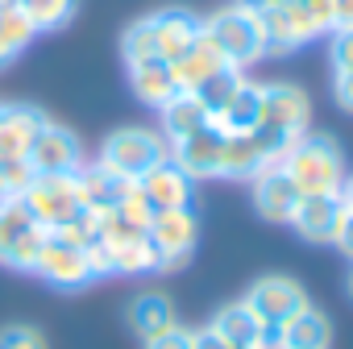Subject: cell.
Masks as SVG:
<instances>
[{
    "label": "cell",
    "instance_id": "obj_3",
    "mask_svg": "<svg viewBox=\"0 0 353 349\" xmlns=\"http://www.w3.org/2000/svg\"><path fill=\"white\" fill-rule=\"evenodd\" d=\"M162 158H170V146L158 129H145V125H125V129H112L96 154L100 166H108L121 179H141L150 166H158Z\"/></svg>",
    "mask_w": 353,
    "mask_h": 349
},
{
    "label": "cell",
    "instance_id": "obj_11",
    "mask_svg": "<svg viewBox=\"0 0 353 349\" xmlns=\"http://www.w3.org/2000/svg\"><path fill=\"white\" fill-rule=\"evenodd\" d=\"M250 183H254V208H258V217L270 221V225H291V217H295V208L303 200V192L295 188L291 174L279 162H270L266 170L254 174Z\"/></svg>",
    "mask_w": 353,
    "mask_h": 349
},
{
    "label": "cell",
    "instance_id": "obj_20",
    "mask_svg": "<svg viewBox=\"0 0 353 349\" xmlns=\"http://www.w3.org/2000/svg\"><path fill=\"white\" fill-rule=\"evenodd\" d=\"M262 121V83L241 79V88L212 112V125L221 133H250Z\"/></svg>",
    "mask_w": 353,
    "mask_h": 349
},
{
    "label": "cell",
    "instance_id": "obj_21",
    "mask_svg": "<svg viewBox=\"0 0 353 349\" xmlns=\"http://www.w3.org/2000/svg\"><path fill=\"white\" fill-rule=\"evenodd\" d=\"M208 328L216 332V337H225L233 349H266V328L254 320V312L237 299V303H225L212 320H208Z\"/></svg>",
    "mask_w": 353,
    "mask_h": 349
},
{
    "label": "cell",
    "instance_id": "obj_13",
    "mask_svg": "<svg viewBox=\"0 0 353 349\" xmlns=\"http://www.w3.org/2000/svg\"><path fill=\"white\" fill-rule=\"evenodd\" d=\"M141 196L162 212V208H192V192H196V179H188V174L174 166L170 158H162L158 166H150L141 179H137Z\"/></svg>",
    "mask_w": 353,
    "mask_h": 349
},
{
    "label": "cell",
    "instance_id": "obj_10",
    "mask_svg": "<svg viewBox=\"0 0 353 349\" xmlns=\"http://www.w3.org/2000/svg\"><path fill=\"white\" fill-rule=\"evenodd\" d=\"M221 150H225V133L208 121L204 129L170 141V162L179 166L188 179H221Z\"/></svg>",
    "mask_w": 353,
    "mask_h": 349
},
{
    "label": "cell",
    "instance_id": "obj_37",
    "mask_svg": "<svg viewBox=\"0 0 353 349\" xmlns=\"http://www.w3.org/2000/svg\"><path fill=\"white\" fill-rule=\"evenodd\" d=\"M332 100H336L345 112H353V71L332 75Z\"/></svg>",
    "mask_w": 353,
    "mask_h": 349
},
{
    "label": "cell",
    "instance_id": "obj_7",
    "mask_svg": "<svg viewBox=\"0 0 353 349\" xmlns=\"http://www.w3.org/2000/svg\"><path fill=\"white\" fill-rule=\"evenodd\" d=\"M145 237L158 254V270H179L192 262V250L200 241V221L192 208H162L154 212Z\"/></svg>",
    "mask_w": 353,
    "mask_h": 349
},
{
    "label": "cell",
    "instance_id": "obj_19",
    "mask_svg": "<svg viewBox=\"0 0 353 349\" xmlns=\"http://www.w3.org/2000/svg\"><path fill=\"white\" fill-rule=\"evenodd\" d=\"M129 88L141 104L150 108H162L170 96H179V83H174V71L166 59H141V63H129Z\"/></svg>",
    "mask_w": 353,
    "mask_h": 349
},
{
    "label": "cell",
    "instance_id": "obj_35",
    "mask_svg": "<svg viewBox=\"0 0 353 349\" xmlns=\"http://www.w3.org/2000/svg\"><path fill=\"white\" fill-rule=\"evenodd\" d=\"M295 5L303 9V17L316 26V34H332V0H295Z\"/></svg>",
    "mask_w": 353,
    "mask_h": 349
},
{
    "label": "cell",
    "instance_id": "obj_25",
    "mask_svg": "<svg viewBox=\"0 0 353 349\" xmlns=\"http://www.w3.org/2000/svg\"><path fill=\"white\" fill-rule=\"evenodd\" d=\"M270 162L262 158V150L254 146L250 133H225V150H221V179H254L258 170H266Z\"/></svg>",
    "mask_w": 353,
    "mask_h": 349
},
{
    "label": "cell",
    "instance_id": "obj_17",
    "mask_svg": "<svg viewBox=\"0 0 353 349\" xmlns=\"http://www.w3.org/2000/svg\"><path fill=\"white\" fill-rule=\"evenodd\" d=\"M46 121H50V112H42L34 104H9L5 117H0V158H26Z\"/></svg>",
    "mask_w": 353,
    "mask_h": 349
},
{
    "label": "cell",
    "instance_id": "obj_34",
    "mask_svg": "<svg viewBox=\"0 0 353 349\" xmlns=\"http://www.w3.org/2000/svg\"><path fill=\"white\" fill-rule=\"evenodd\" d=\"M145 349H192V328H183L179 320H174L170 328L145 337Z\"/></svg>",
    "mask_w": 353,
    "mask_h": 349
},
{
    "label": "cell",
    "instance_id": "obj_24",
    "mask_svg": "<svg viewBox=\"0 0 353 349\" xmlns=\"http://www.w3.org/2000/svg\"><path fill=\"white\" fill-rule=\"evenodd\" d=\"M125 320H129V328L145 341V337H154V332H162V328L174 324V303H170L162 291H141V295L129 299Z\"/></svg>",
    "mask_w": 353,
    "mask_h": 349
},
{
    "label": "cell",
    "instance_id": "obj_39",
    "mask_svg": "<svg viewBox=\"0 0 353 349\" xmlns=\"http://www.w3.org/2000/svg\"><path fill=\"white\" fill-rule=\"evenodd\" d=\"M332 30H353V0H332Z\"/></svg>",
    "mask_w": 353,
    "mask_h": 349
},
{
    "label": "cell",
    "instance_id": "obj_27",
    "mask_svg": "<svg viewBox=\"0 0 353 349\" xmlns=\"http://www.w3.org/2000/svg\"><path fill=\"white\" fill-rule=\"evenodd\" d=\"M34 38H38L34 26H30L17 9H0V71H5L9 63H17V59L30 50Z\"/></svg>",
    "mask_w": 353,
    "mask_h": 349
},
{
    "label": "cell",
    "instance_id": "obj_14",
    "mask_svg": "<svg viewBox=\"0 0 353 349\" xmlns=\"http://www.w3.org/2000/svg\"><path fill=\"white\" fill-rule=\"evenodd\" d=\"M150 17H154V38H158V59L166 63H174L204 34V17H196L192 9H158Z\"/></svg>",
    "mask_w": 353,
    "mask_h": 349
},
{
    "label": "cell",
    "instance_id": "obj_8",
    "mask_svg": "<svg viewBox=\"0 0 353 349\" xmlns=\"http://www.w3.org/2000/svg\"><path fill=\"white\" fill-rule=\"evenodd\" d=\"M30 275L46 279L59 291H83V287H92L100 279V270L92 262V250L71 246V241H59L54 233L46 237V246H42V254H38V262H34Z\"/></svg>",
    "mask_w": 353,
    "mask_h": 349
},
{
    "label": "cell",
    "instance_id": "obj_6",
    "mask_svg": "<svg viewBox=\"0 0 353 349\" xmlns=\"http://www.w3.org/2000/svg\"><path fill=\"white\" fill-rule=\"evenodd\" d=\"M241 303H245V308L254 312V320L266 328V349H270L274 328L287 324L295 312L307 308V291H303L295 279H287V275H266V279H258V283L241 295Z\"/></svg>",
    "mask_w": 353,
    "mask_h": 349
},
{
    "label": "cell",
    "instance_id": "obj_28",
    "mask_svg": "<svg viewBox=\"0 0 353 349\" xmlns=\"http://www.w3.org/2000/svg\"><path fill=\"white\" fill-rule=\"evenodd\" d=\"M121 54H125V67L129 63H141V59H158V38H154V17H137L125 26L121 34Z\"/></svg>",
    "mask_w": 353,
    "mask_h": 349
},
{
    "label": "cell",
    "instance_id": "obj_30",
    "mask_svg": "<svg viewBox=\"0 0 353 349\" xmlns=\"http://www.w3.org/2000/svg\"><path fill=\"white\" fill-rule=\"evenodd\" d=\"M30 179H34V170L26 158H0V200L21 196L30 188Z\"/></svg>",
    "mask_w": 353,
    "mask_h": 349
},
{
    "label": "cell",
    "instance_id": "obj_40",
    "mask_svg": "<svg viewBox=\"0 0 353 349\" xmlns=\"http://www.w3.org/2000/svg\"><path fill=\"white\" fill-rule=\"evenodd\" d=\"M341 200H345V208H353V170H345V179H341V192H336Z\"/></svg>",
    "mask_w": 353,
    "mask_h": 349
},
{
    "label": "cell",
    "instance_id": "obj_4",
    "mask_svg": "<svg viewBox=\"0 0 353 349\" xmlns=\"http://www.w3.org/2000/svg\"><path fill=\"white\" fill-rule=\"evenodd\" d=\"M21 200H26V208L34 212V221H38L46 233H54V229H63L67 221H75L79 212H88L75 170H67V174H34L30 188L21 192Z\"/></svg>",
    "mask_w": 353,
    "mask_h": 349
},
{
    "label": "cell",
    "instance_id": "obj_12",
    "mask_svg": "<svg viewBox=\"0 0 353 349\" xmlns=\"http://www.w3.org/2000/svg\"><path fill=\"white\" fill-rule=\"evenodd\" d=\"M307 121H312V104H307V92L299 83H262V125H274L291 137H303L307 133Z\"/></svg>",
    "mask_w": 353,
    "mask_h": 349
},
{
    "label": "cell",
    "instance_id": "obj_2",
    "mask_svg": "<svg viewBox=\"0 0 353 349\" xmlns=\"http://www.w3.org/2000/svg\"><path fill=\"white\" fill-rule=\"evenodd\" d=\"M204 38L237 71H250L254 63H262V17H258V9L245 5V0L221 5L216 13H208L204 17Z\"/></svg>",
    "mask_w": 353,
    "mask_h": 349
},
{
    "label": "cell",
    "instance_id": "obj_45",
    "mask_svg": "<svg viewBox=\"0 0 353 349\" xmlns=\"http://www.w3.org/2000/svg\"><path fill=\"white\" fill-rule=\"evenodd\" d=\"M258 349H262V345H258Z\"/></svg>",
    "mask_w": 353,
    "mask_h": 349
},
{
    "label": "cell",
    "instance_id": "obj_32",
    "mask_svg": "<svg viewBox=\"0 0 353 349\" xmlns=\"http://www.w3.org/2000/svg\"><path fill=\"white\" fill-rule=\"evenodd\" d=\"M0 349H46V337L34 324H5L0 328Z\"/></svg>",
    "mask_w": 353,
    "mask_h": 349
},
{
    "label": "cell",
    "instance_id": "obj_9",
    "mask_svg": "<svg viewBox=\"0 0 353 349\" xmlns=\"http://www.w3.org/2000/svg\"><path fill=\"white\" fill-rule=\"evenodd\" d=\"M30 170L34 174H67V170H79L83 166V141L75 137V129L59 125V121H46L26 154Z\"/></svg>",
    "mask_w": 353,
    "mask_h": 349
},
{
    "label": "cell",
    "instance_id": "obj_36",
    "mask_svg": "<svg viewBox=\"0 0 353 349\" xmlns=\"http://www.w3.org/2000/svg\"><path fill=\"white\" fill-rule=\"evenodd\" d=\"M332 246L353 262V208H345V217H341V225H336V237H332Z\"/></svg>",
    "mask_w": 353,
    "mask_h": 349
},
{
    "label": "cell",
    "instance_id": "obj_18",
    "mask_svg": "<svg viewBox=\"0 0 353 349\" xmlns=\"http://www.w3.org/2000/svg\"><path fill=\"white\" fill-rule=\"evenodd\" d=\"M75 179H79V192H83V208L88 212H108L121 204V196L129 192L133 179H121V174H112L108 166L100 162H83L75 170Z\"/></svg>",
    "mask_w": 353,
    "mask_h": 349
},
{
    "label": "cell",
    "instance_id": "obj_29",
    "mask_svg": "<svg viewBox=\"0 0 353 349\" xmlns=\"http://www.w3.org/2000/svg\"><path fill=\"white\" fill-rule=\"evenodd\" d=\"M241 79H245V71H237V67H229V63H225L221 71H212V75L196 88V100H200V104L208 108V117H212V112H216V108H221L237 88H241Z\"/></svg>",
    "mask_w": 353,
    "mask_h": 349
},
{
    "label": "cell",
    "instance_id": "obj_16",
    "mask_svg": "<svg viewBox=\"0 0 353 349\" xmlns=\"http://www.w3.org/2000/svg\"><path fill=\"white\" fill-rule=\"evenodd\" d=\"M270 349H332V320L307 303L303 312H295L287 324L274 328Z\"/></svg>",
    "mask_w": 353,
    "mask_h": 349
},
{
    "label": "cell",
    "instance_id": "obj_41",
    "mask_svg": "<svg viewBox=\"0 0 353 349\" xmlns=\"http://www.w3.org/2000/svg\"><path fill=\"white\" fill-rule=\"evenodd\" d=\"M250 9H258V13H266V9H283V5H291V0H245Z\"/></svg>",
    "mask_w": 353,
    "mask_h": 349
},
{
    "label": "cell",
    "instance_id": "obj_31",
    "mask_svg": "<svg viewBox=\"0 0 353 349\" xmlns=\"http://www.w3.org/2000/svg\"><path fill=\"white\" fill-rule=\"evenodd\" d=\"M117 212H121V217H125V221H129V225H137V229H141V233H145V229H150V221H154V212H158V208H154V204H150V200H145V196H141V188H137V183H129V192H125V196H121V204H117Z\"/></svg>",
    "mask_w": 353,
    "mask_h": 349
},
{
    "label": "cell",
    "instance_id": "obj_15",
    "mask_svg": "<svg viewBox=\"0 0 353 349\" xmlns=\"http://www.w3.org/2000/svg\"><path fill=\"white\" fill-rule=\"evenodd\" d=\"M341 217H345V200H341V196H303L299 208H295V217H291V229H295L303 241L324 246V241L336 237Z\"/></svg>",
    "mask_w": 353,
    "mask_h": 349
},
{
    "label": "cell",
    "instance_id": "obj_22",
    "mask_svg": "<svg viewBox=\"0 0 353 349\" xmlns=\"http://www.w3.org/2000/svg\"><path fill=\"white\" fill-rule=\"evenodd\" d=\"M158 117H162V125H158V133L166 137V146L170 141H179V137H188V133H196V129H204L212 117H208V108L196 100V92H179V96H170L162 108H158Z\"/></svg>",
    "mask_w": 353,
    "mask_h": 349
},
{
    "label": "cell",
    "instance_id": "obj_42",
    "mask_svg": "<svg viewBox=\"0 0 353 349\" xmlns=\"http://www.w3.org/2000/svg\"><path fill=\"white\" fill-rule=\"evenodd\" d=\"M0 9H17V0H0Z\"/></svg>",
    "mask_w": 353,
    "mask_h": 349
},
{
    "label": "cell",
    "instance_id": "obj_1",
    "mask_svg": "<svg viewBox=\"0 0 353 349\" xmlns=\"http://www.w3.org/2000/svg\"><path fill=\"white\" fill-rule=\"evenodd\" d=\"M303 196H336L345 179V154L324 133H303L291 141V150L279 162Z\"/></svg>",
    "mask_w": 353,
    "mask_h": 349
},
{
    "label": "cell",
    "instance_id": "obj_33",
    "mask_svg": "<svg viewBox=\"0 0 353 349\" xmlns=\"http://www.w3.org/2000/svg\"><path fill=\"white\" fill-rule=\"evenodd\" d=\"M328 63H332V75H341V71H353V30H332Z\"/></svg>",
    "mask_w": 353,
    "mask_h": 349
},
{
    "label": "cell",
    "instance_id": "obj_44",
    "mask_svg": "<svg viewBox=\"0 0 353 349\" xmlns=\"http://www.w3.org/2000/svg\"><path fill=\"white\" fill-rule=\"evenodd\" d=\"M5 108H9V104H5V100H0V117H5Z\"/></svg>",
    "mask_w": 353,
    "mask_h": 349
},
{
    "label": "cell",
    "instance_id": "obj_26",
    "mask_svg": "<svg viewBox=\"0 0 353 349\" xmlns=\"http://www.w3.org/2000/svg\"><path fill=\"white\" fill-rule=\"evenodd\" d=\"M79 0H17V13L34 26V34H54L71 26Z\"/></svg>",
    "mask_w": 353,
    "mask_h": 349
},
{
    "label": "cell",
    "instance_id": "obj_5",
    "mask_svg": "<svg viewBox=\"0 0 353 349\" xmlns=\"http://www.w3.org/2000/svg\"><path fill=\"white\" fill-rule=\"evenodd\" d=\"M46 237L50 233L34 221V212L26 208L21 196L0 200V266H9V270H34Z\"/></svg>",
    "mask_w": 353,
    "mask_h": 349
},
{
    "label": "cell",
    "instance_id": "obj_43",
    "mask_svg": "<svg viewBox=\"0 0 353 349\" xmlns=\"http://www.w3.org/2000/svg\"><path fill=\"white\" fill-rule=\"evenodd\" d=\"M349 299H353V270H349Z\"/></svg>",
    "mask_w": 353,
    "mask_h": 349
},
{
    "label": "cell",
    "instance_id": "obj_38",
    "mask_svg": "<svg viewBox=\"0 0 353 349\" xmlns=\"http://www.w3.org/2000/svg\"><path fill=\"white\" fill-rule=\"evenodd\" d=\"M192 349H233V345H229L225 337H216V332L204 324V328H192Z\"/></svg>",
    "mask_w": 353,
    "mask_h": 349
},
{
    "label": "cell",
    "instance_id": "obj_23",
    "mask_svg": "<svg viewBox=\"0 0 353 349\" xmlns=\"http://www.w3.org/2000/svg\"><path fill=\"white\" fill-rule=\"evenodd\" d=\"M221 67H225V59L212 50V42H208L204 34H200V42H196V46H188L179 59L170 63V71H174V83H179V92H196V88H200V83H204L212 71H221Z\"/></svg>",
    "mask_w": 353,
    "mask_h": 349
}]
</instances>
